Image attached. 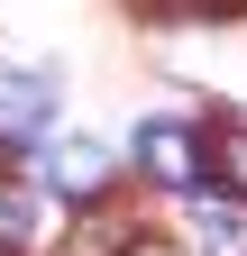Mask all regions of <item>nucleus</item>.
<instances>
[{"mask_svg": "<svg viewBox=\"0 0 247 256\" xmlns=\"http://www.w3.org/2000/svg\"><path fill=\"white\" fill-rule=\"evenodd\" d=\"M110 174H119V165H110V146H101V138H64V146L46 156V183L64 192V202H101Z\"/></svg>", "mask_w": 247, "mask_h": 256, "instance_id": "obj_3", "label": "nucleus"}, {"mask_svg": "<svg viewBox=\"0 0 247 256\" xmlns=\"http://www.w3.org/2000/svg\"><path fill=\"white\" fill-rule=\"evenodd\" d=\"M202 256H247V210H202Z\"/></svg>", "mask_w": 247, "mask_h": 256, "instance_id": "obj_5", "label": "nucleus"}, {"mask_svg": "<svg viewBox=\"0 0 247 256\" xmlns=\"http://www.w3.org/2000/svg\"><path fill=\"white\" fill-rule=\"evenodd\" d=\"M119 256H183V247H174V238H128Z\"/></svg>", "mask_w": 247, "mask_h": 256, "instance_id": "obj_6", "label": "nucleus"}, {"mask_svg": "<svg viewBox=\"0 0 247 256\" xmlns=\"http://www.w3.org/2000/svg\"><path fill=\"white\" fill-rule=\"evenodd\" d=\"M210 174H220V183L238 192V210H247V119L210 128Z\"/></svg>", "mask_w": 247, "mask_h": 256, "instance_id": "obj_4", "label": "nucleus"}, {"mask_svg": "<svg viewBox=\"0 0 247 256\" xmlns=\"http://www.w3.org/2000/svg\"><path fill=\"white\" fill-rule=\"evenodd\" d=\"M138 174L165 183V192H192V183L210 174V138L183 128V119H146V128H138Z\"/></svg>", "mask_w": 247, "mask_h": 256, "instance_id": "obj_1", "label": "nucleus"}, {"mask_svg": "<svg viewBox=\"0 0 247 256\" xmlns=\"http://www.w3.org/2000/svg\"><path fill=\"white\" fill-rule=\"evenodd\" d=\"M0 256H10V247H0Z\"/></svg>", "mask_w": 247, "mask_h": 256, "instance_id": "obj_7", "label": "nucleus"}, {"mask_svg": "<svg viewBox=\"0 0 247 256\" xmlns=\"http://www.w3.org/2000/svg\"><path fill=\"white\" fill-rule=\"evenodd\" d=\"M55 119V82L28 64H0V138H46Z\"/></svg>", "mask_w": 247, "mask_h": 256, "instance_id": "obj_2", "label": "nucleus"}]
</instances>
